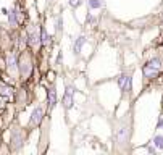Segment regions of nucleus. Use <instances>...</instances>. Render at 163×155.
Instances as JSON below:
<instances>
[{"instance_id":"20e7f679","label":"nucleus","mask_w":163,"mask_h":155,"mask_svg":"<svg viewBox=\"0 0 163 155\" xmlns=\"http://www.w3.org/2000/svg\"><path fill=\"white\" fill-rule=\"evenodd\" d=\"M26 142V136L23 133V129L20 128V124H13L10 128V150L12 152H20L23 149Z\"/></svg>"},{"instance_id":"4468645a","label":"nucleus","mask_w":163,"mask_h":155,"mask_svg":"<svg viewBox=\"0 0 163 155\" xmlns=\"http://www.w3.org/2000/svg\"><path fill=\"white\" fill-rule=\"evenodd\" d=\"M152 144L157 147V150H163V136H155L154 139H152Z\"/></svg>"},{"instance_id":"7ed1b4c3","label":"nucleus","mask_w":163,"mask_h":155,"mask_svg":"<svg viewBox=\"0 0 163 155\" xmlns=\"http://www.w3.org/2000/svg\"><path fill=\"white\" fill-rule=\"evenodd\" d=\"M18 68H20V79L23 83L29 81V78L32 76V70H34V58H32V52L31 50H21L18 55Z\"/></svg>"},{"instance_id":"aec40b11","label":"nucleus","mask_w":163,"mask_h":155,"mask_svg":"<svg viewBox=\"0 0 163 155\" xmlns=\"http://www.w3.org/2000/svg\"><path fill=\"white\" fill-rule=\"evenodd\" d=\"M82 3V0H70V5L73 8H76V7H79V5Z\"/></svg>"},{"instance_id":"f3484780","label":"nucleus","mask_w":163,"mask_h":155,"mask_svg":"<svg viewBox=\"0 0 163 155\" xmlns=\"http://www.w3.org/2000/svg\"><path fill=\"white\" fill-rule=\"evenodd\" d=\"M87 3H89V8L91 10H99L102 7V2H100V0H87Z\"/></svg>"},{"instance_id":"dca6fc26","label":"nucleus","mask_w":163,"mask_h":155,"mask_svg":"<svg viewBox=\"0 0 163 155\" xmlns=\"http://www.w3.org/2000/svg\"><path fill=\"white\" fill-rule=\"evenodd\" d=\"M61 31H63V20H61V16H58L57 21H55V32H57V36H60Z\"/></svg>"},{"instance_id":"9b49d317","label":"nucleus","mask_w":163,"mask_h":155,"mask_svg":"<svg viewBox=\"0 0 163 155\" xmlns=\"http://www.w3.org/2000/svg\"><path fill=\"white\" fill-rule=\"evenodd\" d=\"M57 100H58V95H57V89L53 87H50L49 90H47V110L50 112L52 108L57 105Z\"/></svg>"},{"instance_id":"423d86ee","label":"nucleus","mask_w":163,"mask_h":155,"mask_svg":"<svg viewBox=\"0 0 163 155\" xmlns=\"http://www.w3.org/2000/svg\"><path fill=\"white\" fill-rule=\"evenodd\" d=\"M5 70L10 74V78H13L15 81L20 79V68H18V55L16 52H10L7 60H5Z\"/></svg>"},{"instance_id":"2eb2a0df","label":"nucleus","mask_w":163,"mask_h":155,"mask_svg":"<svg viewBox=\"0 0 163 155\" xmlns=\"http://www.w3.org/2000/svg\"><path fill=\"white\" fill-rule=\"evenodd\" d=\"M41 44L42 45H49L50 44V36L45 28H42V32H41Z\"/></svg>"},{"instance_id":"39448f33","label":"nucleus","mask_w":163,"mask_h":155,"mask_svg":"<svg viewBox=\"0 0 163 155\" xmlns=\"http://www.w3.org/2000/svg\"><path fill=\"white\" fill-rule=\"evenodd\" d=\"M45 112H47V105H44V103H39L32 108V112L29 115V121H27V129H36L41 126L44 116H45Z\"/></svg>"},{"instance_id":"0eeeda50","label":"nucleus","mask_w":163,"mask_h":155,"mask_svg":"<svg viewBox=\"0 0 163 155\" xmlns=\"http://www.w3.org/2000/svg\"><path fill=\"white\" fill-rule=\"evenodd\" d=\"M118 83V87L121 90V99H126V97L131 95L132 92V78L129 73H121L116 79Z\"/></svg>"},{"instance_id":"f8f14e48","label":"nucleus","mask_w":163,"mask_h":155,"mask_svg":"<svg viewBox=\"0 0 163 155\" xmlns=\"http://www.w3.org/2000/svg\"><path fill=\"white\" fill-rule=\"evenodd\" d=\"M86 44V36H78L76 37V41H74V45H73V52H74V55L76 57H79L81 55V50H82V45Z\"/></svg>"},{"instance_id":"ddd939ff","label":"nucleus","mask_w":163,"mask_h":155,"mask_svg":"<svg viewBox=\"0 0 163 155\" xmlns=\"http://www.w3.org/2000/svg\"><path fill=\"white\" fill-rule=\"evenodd\" d=\"M8 23H10V26L12 28H18L20 26V13H18V10H12L8 13Z\"/></svg>"},{"instance_id":"9d476101","label":"nucleus","mask_w":163,"mask_h":155,"mask_svg":"<svg viewBox=\"0 0 163 155\" xmlns=\"http://www.w3.org/2000/svg\"><path fill=\"white\" fill-rule=\"evenodd\" d=\"M15 94H16V90H15L13 86H10L8 83L0 81V95H3L7 100H13L15 99Z\"/></svg>"},{"instance_id":"f257e3e1","label":"nucleus","mask_w":163,"mask_h":155,"mask_svg":"<svg viewBox=\"0 0 163 155\" xmlns=\"http://www.w3.org/2000/svg\"><path fill=\"white\" fill-rule=\"evenodd\" d=\"M131 133H132V116L131 112H128L125 116H121V120L113 129L115 152L126 150V147L129 146V139H131Z\"/></svg>"},{"instance_id":"6e6552de","label":"nucleus","mask_w":163,"mask_h":155,"mask_svg":"<svg viewBox=\"0 0 163 155\" xmlns=\"http://www.w3.org/2000/svg\"><path fill=\"white\" fill-rule=\"evenodd\" d=\"M41 32H42V28L39 24L27 26V45L31 49H36L37 45H41Z\"/></svg>"},{"instance_id":"1a4fd4ad","label":"nucleus","mask_w":163,"mask_h":155,"mask_svg":"<svg viewBox=\"0 0 163 155\" xmlns=\"http://www.w3.org/2000/svg\"><path fill=\"white\" fill-rule=\"evenodd\" d=\"M74 87L70 84H66V87H65V94H63V100H61V103H63V108H65V112H68L70 108L73 107V103H74V99H73V95H74Z\"/></svg>"},{"instance_id":"412c9836","label":"nucleus","mask_w":163,"mask_h":155,"mask_svg":"<svg viewBox=\"0 0 163 155\" xmlns=\"http://www.w3.org/2000/svg\"><path fill=\"white\" fill-rule=\"evenodd\" d=\"M145 149H147V152H150V153H155V152H157V147L150 146V144H147V146H145Z\"/></svg>"},{"instance_id":"4be33fe9","label":"nucleus","mask_w":163,"mask_h":155,"mask_svg":"<svg viewBox=\"0 0 163 155\" xmlns=\"http://www.w3.org/2000/svg\"><path fill=\"white\" fill-rule=\"evenodd\" d=\"M160 128H163V118H160L158 123H157V129H160Z\"/></svg>"},{"instance_id":"f03ea898","label":"nucleus","mask_w":163,"mask_h":155,"mask_svg":"<svg viewBox=\"0 0 163 155\" xmlns=\"http://www.w3.org/2000/svg\"><path fill=\"white\" fill-rule=\"evenodd\" d=\"M163 73V58L161 57H152L142 66V84H150Z\"/></svg>"},{"instance_id":"6ab92c4d","label":"nucleus","mask_w":163,"mask_h":155,"mask_svg":"<svg viewBox=\"0 0 163 155\" xmlns=\"http://www.w3.org/2000/svg\"><path fill=\"white\" fill-rule=\"evenodd\" d=\"M7 103H8V100L5 99L3 95H0V110H5V108H7Z\"/></svg>"},{"instance_id":"5701e85b","label":"nucleus","mask_w":163,"mask_h":155,"mask_svg":"<svg viewBox=\"0 0 163 155\" xmlns=\"http://www.w3.org/2000/svg\"><path fill=\"white\" fill-rule=\"evenodd\" d=\"M161 103H163V100H161ZM161 112H163V105H161Z\"/></svg>"},{"instance_id":"a211bd4d","label":"nucleus","mask_w":163,"mask_h":155,"mask_svg":"<svg viewBox=\"0 0 163 155\" xmlns=\"http://www.w3.org/2000/svg\"><path fill=\"white\" fill-rule=\"evenodd\" d=\"M95 23H97V20L94 18L92 13H89V15H87V20H86V24L89 26V24H95Z\"/></svg>"}]
</instances>
